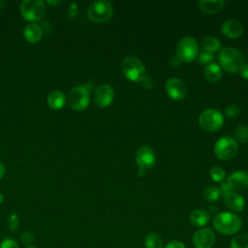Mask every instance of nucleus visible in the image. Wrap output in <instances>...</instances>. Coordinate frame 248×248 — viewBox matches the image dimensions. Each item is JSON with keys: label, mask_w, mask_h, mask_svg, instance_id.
<instances>
[{"label": "nucleus", "mask_w": 248, "mask_h": 248, "mask_svg": "<svg viewBox=\"0 0 248 248\" xmlns=\"http://www.w3.org/2000/svg\"><path fill=\"white\" fill-rule=\"evenodd\" d=\"M214 229L225 235H232L236 233L241 226V219L232 212L217 213L212 221Z\"/></svg>", "instance_id": "1"}, {"label": "nucleus", "mask_w": 248, "mask_h": 248, "mask_svg": "<svg viewBox=\"0 0 248 248\" xmlns=\"http://www.w3.org/2000/svg\"><path fill=\"white\" fill-rule=\"evenodd\" d=\"M93 89L92 82H86L83 85H78L73 87L67 97V101L70 107L78 111L84 110L90 101V91Z\"/></svg>", "instance_id": "2"}, {"label": "nucleus", "mask_w": 248, "mask_h": 248, "mask_svg": "<svg viewBox=\"0 0 248 248\" xmlns=\"http://www.w3.org/2000/svg\"><path fill=\"white\" fill-rule=\"evenodd\" d=\"M219 62L222 68L229 73H236L244 65V56L236 48L224 47L219 53Z\"/></svg>", "instance_id": "3"}, {"label": "nucleus", "mask_w": 248, "mask_h": 248, "mask_svg": "<svg viewBox=\"0 0 248 248\" xmlns=\"http://www.w3.org/2000/svg\"><path fill=\"white\" fill-rule=\"evenodd\" d=\"M113 14L112 5L108 1H95L87 9V16L96 23H105L108 21Z\"/></svg>", "instance_id": "4"}, {"label": "nucleus", "mask_w": 248, "mask_h": 248, "mask_svg": "<svg viewBox=\"0 0 248 248\" xmlns=\"http://www.w3.org/2000/svg\"><path fill=\"white\" fill-rule=\"evenodd\" d=\"M124 76L131 81H142L146 77L145 67L140 59L135 56H127L121 63Z\"/></svg>", "instance_id": "5"}, {"label": "nucleus", "mask_w": 248, "mask_h": 248, "mask_svg": "<svg viewBox=\"0 0 248 248\" xmlns=\"http://www.w3.org/2000/svg\"><path fill=\"white\" fill-rule=\"evenodd\" d=\"M19 11L24 19L37 21L43 18L46 14V2L42 0H23L20 2Z\"/></svg>", "instance_id": "6"}, {"label": "nucleus", "mask_w": 248, "mask_h": 248, "mask_svg": "<svg viewBox=\"0 0 248 248\" xmlns=\"http://www.w3.org/2000/svg\"><path fill=\"white\" fill-rule=\"evenodd\" d=\"M199 52L198 43L193 37H183L176 46V57L180 62H191L197 56Z\"/></svg>", "instance_id": "7"}, {"label": "nucleus", "mask_w": 248, "mask_h": 248, "mask_svg": "<svg viewBox=\"0 0 248 248\" xmlns=\"http://www.w3.org/2000/svg\"><path fill=\"white\" fill-rule=\"evenodd\" d=\"M223 122L224 118L222 113L214 108L203 110L199 117L200 126L207 132L217 131L222 127Z\"/></svg>", "instance_id": "8"}, {"label": "nucleus", "mask_w": 248, "mask_h": 248, "mask_svg": "<svg viewBox=\"0 0 248 248\" xmlns=\"http://www.w3.org/2000/svg\"><path fill=\"white\" fill-rule=\"evenodd\" d=\"M136 161L139 166V175L143 177L146 171L151 169L156 162V156L153 149L148 145L140 146L137 151Z\"/></svg>", "instance_id": "9"}, {"label": "nucleus", "mask_w": 248, "mask_h": 248, "mask_svg": "<svg viewBox=\"0 0 248 248\" xmlns=\"http://www.w3.org/2000/svg\"><path fill=\"white\" fill-rule=\"evenodd\" d=\"M237 152L236 141L231 137H222L218 140L214 147V153L220 160H230Z\"/></svg>", "instance_id": "10"}, {"label": "nucleus", "mask_w": 248, "mask_h": 248, "mask_svg": "<svg viewBox=\"0 0 248 248\" xmlns=\"http://www.w3.org/2000/svg\"><path fill=\"white\" fill-rule=\"evenodd\" d=\"M195 248H212L215 244V234L209 228H202L195 232L193 235Z\"/></svg>", "instance_id": "11"}, {"label": "nucleus", "mask_w": 248, "mask_h": 248, "mask_svg": "<svg viewBox=\"0 0 248 248\" xmlns=\"http://www.w3.org/2000/svg\"><path fill=\"white\" fill-rule=\"evenodd\" d=\"M113 97H114L113 89L108 83L100 84L97 87V89L95 90L94 100H95L96 105L99 106L100 108L108 107L112 103Z\"/></svg>", "instance_id": "12"}, {"label": "nucleus", "mask_w": 248, "mask_h": 248, "mask_svg": "<svg viewBox=\"0 0 248 248\" xmlns=\"http://www.w3.org/2000/svg\"><path fill=\"white\" fill-rule=\"evenodd\" d=\"M166 91L168 95L175 101L184 99L187 94L185 83L177 78H171L166 82Z\"/></svg>", "instance_id": "13"}, {"label": "nucleus", "mask_w": 248, "mask_h": 248, "mask_svg": "<svg viewBox=\"0 0 248 248\" xmlns=\"http://www.w3.org/2000/svg\"><path fill=\"white\" fill-rule=\"evenodd\" d=\"M227 182L232 192L243 191L248 187V173L246 171H234L228 178Z\"/></svg>", "instance_id": "14"}, {"label": "nucleus", "mask_w": 248, "mask_h": 248, "mask_svg": "<svg viewBox=\"0 0 248 248\" xmlns=\"http://www.w3.org/2000/svg\"><path fill=\"white\" fill-rule=\"evenodd\" d=\"M221 31L224 36L231 39H236L242 35L243 26L236 19H229L223 23Z\"/></svg>", "instance_id": "15"}, {"label": "nucleus", "mask_w": 248, "mask_h": 248, "mask_svg": "<svg viewBox=\"0 0 248 248\" xmlns=\"http://www.w3.org/2000/svg\"><path fill=\"white\" fill-rule=\"evenodd\" d=\"M224 202L226 206L232 212H241L245 206V201L242 196L236 192H231L224 196Z\"/></svg>", "instance_id": "16"}, {"label": "nucleus", "mask_w": 248, "mask_h": 248, "mask_svg": "<svg viewBox=\"0 0 248 248\" xmlns=\"http://www.w3.org/2000/svg\"><path fill=\"white\" fill-rule=\"evenodd\" d=\"M23 37L28 43L36 44L40 42L43 37V29L38 23H28L23 29Z\"/></svg>", "instance_id": "17"}, {"label": "nucleus", "mask_w": 248, "mask_h": 248, "mask_svg": "<svg viewBox=\"0 0 248 248\" xmlns=\"http://www.w3.org/2000/svg\"><path fill=\"white\" fill-rule=\"evenodd\" d=\"M66 96L61 90H52L46 97L47 105L50 108L58 110L62 108L66 103Z\"/></svg>", "instance_id": "18"}, {"label": "nucleus", "mask_w": 248, "mask_h": 248, "mask_svg": "<svg viewBox=\"0 0 248 248\" xmlns=\"http://www.w3.org/2000/svg\"><path fill=\"white\" fill-rule=\"evenodd\" d=\"M225 5L223 0H202L199 2L201 10L208 15H214L220 12Z\"/></svg>", "instance_id": "19"}, {"label": "nucleus", "mask_w": 248, "mask_h": 248, "mask_svg": "<svg viewBox=\"0 0 248 248\" xmlns=\"http://www.w3.org/2000/svg\"><path fill=\"white\" fill-rule=\"evenodd\" d=\"M209 213L203 209H196L189 216L190 222L196 227H203L209 222Z\"/></svg>", "instance_id": "20"}, {"label": "nucleus", "mask_w": 248, "mask_h": 248, "mask_svg": "<svg viewBox=\"0 0 248 248\" xmlns=\"http://www.w3.org/2000/svg\"><path fill=\"white\" fill-rule=\"evenodd\" d=\"M203 76L209 82H216L222 77V71L218 64L211 63L207 65L203 70Z\"/></svg>", "instance_id": "21"}, {"label": "nucleus", "mask_w": 248, "mask_h": 248, "mask_svg": "<svg viewBox=\"0 0 248 248\" xmlns=\"http://www.w3.org/2000/svg\"><path fill=\"white\" fill-rule=\"evenodd\" d=\"M202 49L204 51L213 53V52H215V51L220 49L221 44H220V42H219V40L217 38L212 37V36H207V37H204L202 39Z\"/></svg>", "instance_id": "22"}, {"label": "nucleus", "mask_w": 248, "mask_h": 248, "mask_svg": "<svg viewBox=\"0 0 248 248\" xmlns=\"http://www.w3.org/2000/svg\"><path fill=\"white\" fill-rule=\"evenodd\" d=\"M145 248H164L162 237L155 232L148 233L144 238Z\"/></svg>", "instance_id": "23"}, {"label": "nucleus", "mask_w": 248, "mask_h": 248, "mask_svg": "<svg viewBox=\"0 0 248 248\" xmlns=\"http://www.w3.org/2000/svg\"><path fill=\"white\" fill-rule=\"evenodd\" d=\"M230 248H248V234H239L232 237Z\"/></svg>", "instance_id": "24"}, {"label": "nucleus", "mask_w": 248, "mask_h": 248, "mask_svg": "<svg viewBox=\"0 0 248 248\" xmlns=\"http://www.w3.org/2000/svg\"><path fill=\"white\" fill-rule=\"evenodd\" d=\"M220 196L221 194H220L219 188L215 186H208L203 192V197L208 202H215L219 199Z\"/></svg>", "instance_id": "25"}, {"label": "nucleus", "mask_w": 248, "mask_h": 248, "mask_svg": "<svg viewBox=\"0 0 248 248\" xmlns=\"http://www.w3.org/2000/svg\"><path fill=\"white\" fill-rule=\"evenodd\" d=\"M235 139L240 143H248V128L244 125L238 126L234 132Z\"/></svg>", "instance_id": "26"}, {"label": "nucleus", "mask_w": 248, "mask_h": 248, "mask_svg": "<svg viewBox=\"0 0 248 248\" xmlns=\"http://www.w3.org/2000/svg\"><path fill=\"white\" fill-rule=\"evenodd\" d=\"M210 177L213 181L215 182H221L225 179V176H226V172L224 170L223 168L221 167H213L211 170H210Z\"/></svg>", "instance_id": "27"}, {"label": "nucleus", "mask_w": 248, "mask_h": 248, "mask_svg": "<svg viewBox=\"0 0 248 248\" xmlns=\"http://www.w3.org/2000/svg\"><path fill=\"white\" fill-rule=\"evenodd\" d=\"M19 225V217L16 213H11L8 218V227L11 231L15 232L17 230Z\"/></svg>", "instance_id": "28"}, {"label": "nucleus", "mask_w": 248, "mask_h": 248, "mask_svg": "<svg viewBox=\"0 0 248 248\" xmlns=\"http://www.w3.org/2000/svg\"><path fill=\"white\" fill-rule=\"evenodd\" d=\"M226 115L230 118H236L239 116L241 110H240V108L236 105H231V106H228L226 108Z\"/></svg>", "instance_id": "29"}, {"label": "nucleus", "mask_w": 248, "mask_h": 248, "mask_svg": "<svg viewBox=\"0 0 248 248\" xmlns=\"http://www.w3.org/2000/svg\"><path fill=\"white\" fill-rule=\"evenodd\" d=\"M213 59H214L213 53H210V52H207V51L202 50V51L199 54V61H200L201 64L209 65V64H211V61H212Z\"/></svg>", "instance_id": "30"}, {"label": "nucleus", "mask_w": 248, "mask_h": 248, "mask_svg": "<svg viewBox=\"0 0 248 248\" xmlns=\"http://www.w3.org/2000/svg\"><path fill=\"white\" fill-rule=\"evenodd\" d=\"M20 239L24 245H26L28 247L32 246V243L34 242V234L29 231H25L22 232Z\"/></svg>", "instance_id": "31"}, {"label": "nucleus", "mask_w": 248, "mask_h": 248, "mask_svg": "<svg viewBox=\"0 0 248 248\" xmlns=\"http://www.w3.org/2000/svg\"><path fill=\"white\" fill-rule=\"evenodd\" d=\"M0 248H20L17 241L14 238H5L0 243Z\"/></svg>", "instance_id": "32"}, {"label": "nucleus", "mask_w": 248, "mask_h": 248, "mask_svg": "<svg viewBox=\"0 0 248 248\" xmlns=\"http://www.w3.org/2000/svg\"><path fill=\"white\" fill-rule=\"evenodd\" d=\"M164 248H186L185 244L179 240H171L169 241Z\"/></svg>", "instance_id": "33"}, {"label": "nucleus", "mask_w": 248, "mask_h": 248, "mask_svg": "<svg viewBox=\"0 0 248 248\" xmlns=\"http://www.w3.org/2000/svg\"><path fill=\"white\" fill-rule=\"evenodd\" d=\"M78 12V6L77 3H72L68 9V15L70 17H76L77 14Z\"/></svg>", "instance_id": "34"}, {"label": "nucleus", "mask_w": 248, "mask_h": 248, "mask_svg": "<svg viewBox=\"0 0 248 248\" xmlns=\"http://www.w3.org/2000/svg\"><path fill=\"white\" fill-rule=\"evenodd\" d=\"M219 191H220V194L223 195V196H225V195H227V194L232 192V189H231V187H230V185L228 184L227 181H226V182H223V183L220 185Z\"/></svg>", "instance_id": "35"}, {"label": "nucleus", "mask_w": 248, "mask_h": 248, "mask_svg": "<svg viewBox=\"0 0 248 248\" xmlns=\"http://www.w3.org/2000/svg\"><path fill=\"white\" fill-rule=\"evenodd\" d=\"M142 84L144 87L146 88H153L154 85H155V80L153 79V78L151 77H145L143 79H142Z\"/></svg>", "instance_id": "36"}, {"label": "nucleus", "mask_w": 248, "mask_h": 248, "mask_svg": "<svg viewBox=\"0 0 248 248\" xmlns=\"http://www.w3.org/2000/svg\"><path fill=\"white\" fill-rule=\"evenodd\" d=\"M240 72H241L242 77H243L244 78H247V79H248V63H246V64L243 65V67L241 68Z\"/></svg>", "instance_id": "37"}, {"label": "nucleus", "mask_w": 248, "mask_h": 248, "mask_svg": "<svg viewBox=\"0 0 248 248\" xmlns=\"http://www.w3.org/2000/svg\"><path fill=\"white\" fill-rule=\"evenodd\" d=\"M170 64H171L172 66L176 67V66H178V65L180 64V61H179V59L175 56V57H172V58H171V60H170Z\"/></svg>", "instance_id": "38"}, {"label": "nucleus", "mask_w": 248, "mask_h": 248, "mask_svg": "<svg viewBox=\"0 0 248 248\" xmlns=\"http://www.w3.org/2000/svg\"><path fill=\"white\" fill-rule=\"evenodd\" d=\"M5 171H6V169H5V166L3 165L2 162H0V179L4 176L5 174Z\"/></svg>", "instance_id": "39"}, {"label": "nucleus", "mask_w": 248, "mask_h": 248, "mask_svg": "<svg viewBox=\"0 0 248 248\" xmlns=\"http://www.w3.org/2000/svg\"><path fill=\"white\" fill-rule=\"evenodd\" d=\"M61 3V1H50V0H47L46 1V4H49V5H58V4H60Z\"/></svg>", "instance_id": "40"}, {"label": "nucleus", "mask_w": 248, "mask_h": 248, "mask_svg": "<svg viewBox=\"0 0 248 248\" xmlns=\"http://www.w3.org/2000/svg\"><path fill=\"white\" fill-rule=\"evenodd\" d=\"M5 5H6V1L0 0V10H2L5 7Z\"/></svg>", "instance_id": "41"}, {"label": "nucleus", "mask_w": 248, "mask_h": 248, "mask_svg": "<svg viewBox=\"0 0 248 248\" xmlns=\"http://www.w3.org/2000/svg\"><path fill=\"white\" fill-rule=\"evenodd\" d=\"M3 200H4V196H3V193L0 191V204L3 202Z\"/></svg>", "instance_id": "42"}, {"label": "nucleus", "mask_w": 248, "mask_h": 248, "mask_svg": "<svg viewBox=\"0 0 248 248\" xmlns=\"http://www.w3.org/2000/svg\"><path fill=\"white\" fill-rule=\"evenodd\" d=\"M28 248H38V247H36V246H29Z\"/></svg>", "instance_id": "43"}]
</instances>
